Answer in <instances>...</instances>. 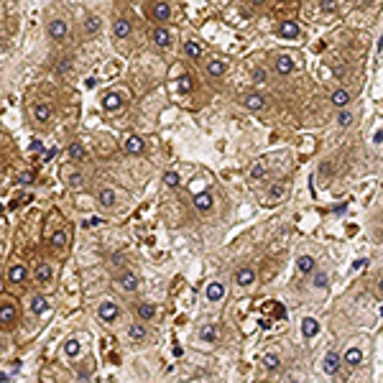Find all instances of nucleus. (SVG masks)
Wrapping results in <instances>:
<instances>
[{"mask_svg": "<svg viewBox=\"0 0 383 383\" xmlns=\"http://www.w3.org/2000/svg\"><path fill=\"white\" fill-rule=\"evenodd\" d=\"M97 317L102 320V322H115L120 317V306L115 304V301H102L100 306H97Z\"/></svg>", "mask_w": 383, "mask_h": 383, "instance_id": "f257e3e1", "label": "nucleus"}, {"mask_svg": "<svg viewBox=\"0 0 383 383\" xmlns=\"http://www.w3.org/2000/svg\"><path fill=\"white\" fill-rule=\"evenodd\" d=\"M340 365H342L340 353L327 350V353H325V358H322V370H325L327 375H337V373H340Z\"/></svg>", "mask_w": 383, "mask_h": 383, "instance_id": "f03ea898", "label": "nucleus"}, {"mask_svg": "<svg viewBox=\"0 0 383 383\" xmlns=\"http://www.w3.org/2000/svg\"><path fill=\"white\" fill-rule=\"evenodd\" d=\"M320 330H322V327H320V322H317L314 317H304V320H301V335H304L306 340L317 337V335H320Z\"/></svg>", "mask_w": 383, "mask_h": 383, "instance_id": "7ed1b4c3", "label": "nucleus"}, {"mask_svg": "<svg viewBox=\"0 0 383 383\" xmlns=\"http://www.w3.org/2000/svg\"><path fill=\"white\" fill-rule=\"evenodd\" d=\"M123 148H125V153H131V156H141L143 148H146V143H143V138H138V136H128Z\"/></svg>", "mask_w": 383, "mask_h": 383, "instance_id": "20e7f679", "label": "nucleus"}, {"mask_svg": "<svg viewBox=\"0 0 383 383\" xmlns=\"http://www.w3.org/2000/svg\"><path fill=\"white\" fill-rule=\"evenodd\" d=\"M51 309L49 306V301H46V296H41V294H36L33 299H31V312L36 314V317H44L46 312Z\"/></svg>", "mask_w": 383, "mask_h": 383, "instance_id": "39448f33", "label": "nucleus"}, {"mask_svg": "<svg viewBox=\"0 0 383 383\" xmlns=\"http://www.w3.org/2000/svg\"><path fill=\"white\" fill-rule=\"evenodd\" d=\"M345 365H350V368H355V365H360L363 363V350L360 348H348L345 350V355L340 358Z\"/></svg>", "mask_w": 383, "mask_h": 383, "instance_id": "423d86ee", "label": "nucleus"}, {"mask_svg": "<svg viewBox=\"0 0 383 383\" xmlns=\"http://www.w3.org/2000/svg\"><path fill=\"white\" fill-rule=\"evenodd\" d=\"M205 296H207V301H220L225 296V286L220 281H210L207 289H205Z\"/></svg>", "mask_w": 383, "mask_h": 383, "instance_id": "0eeeda50", "label": "nucleus"}, {"mask_svg": "<svg viewBox=\"0 0 383 383\" xmlns=\"http://www.w3.org/2000/svg\"><path fill=\"white\" fill-rule=\"evenodd\" d=\"M13 320H16V304L13 301H3V304H0V322L11 325Z\"/></svg>", "mask_w": 383, "mask_h": 383, "instance_id": "6e6552de", "label": "nucleus"}, {"mask_svg": "<svg viewBox=\"0 0 383 383\" xmlns=\"http://www.w3.org/2000/svg\"><path fill=\"white\" fill-rule=\"evenodd\" d=\"M195 207H197L200 212H210V207H212V195H210V191H197Z\"/></svg>", "mask_w": 383, "mask_h": 383, "instance_id": "1a4fd4ad", "label": "nucleus"}, {"mask_svg": "<svg viewBox=\"0 0 383 383\" xmlns=\"http://www.w3.org/2000/svg\"><path fill=\"white\" fill-rule=\"evenodd\" d=\"M235 281H238V286H250L256 281V271L253 268H240V271L235 274Z\"/></svg>", "mask_w": 383, "mask_h": 383, "instance_id": "9d476101", "label": "nucleus"}, {"mask_svg": "<svg viewBox=\"0 0 383 383\" xmlns=\"http://www.w3.org/2000/svg\"><path fill=\"white\" fill-rule=\"evenodd\" d=\"M118 284H120L125 291H136V289H138V276H136L133 271H125V274L118 279Z\"/></svg>", "mask_w": 383, "mask_h": 383, "instance_id": "9b49d317", "label": "nucleus"}, {"mask_svg": "<svg viewBox=\"0 0 383 383\" xmlns=\"http://www.w3.org/2000/svg\"><path fill=\"white\" fill-rule=\"evenodd\" d=\"M51 276H54V271H51V266H49V263H41V266L36 268V281L41 284V286H44V284H49V281H51Z\"/></svg>", "mask_w": 383, "mask_h": 383, "instance_id": "f8f14e48", "label": "nucleus"}, {"mask_svg": "<svg viewBox=\"0 0 383 383\" xmlns=\"http://www.w3.org/2000/svg\"><path fill=\"white\" fill-rule=\"evenodd\" d=\"M120 105H123V97H120V95H105V97H102V107H105L107 112L120 110Z\"/></svg>", "mask_w": 383, "mask_h": 383, "instance_id": "ddd939ff", "label": "nucleus"}, {"mask_svg": "<svg viewBox=\"0 0 383 383\" xmlns=\"http://www.w3.org/2000/svg\"><path fill=\"white\" fill-rule=\"evenodd\" d=\"M276 72H279V74H291V72H294V59H291L289 54L279 56V59H276Z\"/></svg>", "mask_w": 383, "mask_h": 383, "instance_id": "4468645a", "label": "nucleus"}, {"mask_svg": "<svg viewBox=\"0 0 383 383\" xmlns=\"http://www.w3.org/2000/svg\"><path fill=\"white\" fill-rule=\"evenodd\" d=\"M97 200H100L102 207H112V205H115V191H112L110 186H102V189L97 191Z\"/></svg>", "mask_w": 383, "mask_h": 383, "instance_id": "2eb2a0df", "label": "nucleus"}, {"mask_svg": "<svg viewBox=\"0 0 383 383\" xmlns=\"http://www.w3.org/2000/svg\"><path fill=\"white\" fill-rule=\"evenodd\" d=\"M153 41H156V46L166 49V46H171V36H169L166 28H156V31H153Z\"/></svg>", "mask_w": 383, "mask_h": 383, "instance_id": "dca6fc26", "label": "nucleus"}, {"mask_svg": "<svg viewBox=\"0 0 383 383\" xmlns=\"http://www.w3.org/2000/svg\"><path fill=\"white\" fill-rule=\"evenodd\" d=\"M138 317L143 320V322H148V320H153V317H156V306H153V304H148V301H143V304H138Z\"/></svg>", "mask_w": 383, "mask_h": 383, "instance_id": "f3484780", "label": "nucleus"}, {"mask_svg": "<svg viewBox=\"0 0 383 383\" xmlns=\"http://www.w3.org/2000/svg\"><path fill=\"white\" fill-rule=\"evenodd\" d=\"M49 36H51V38H64V36H67V23L59 21V18L51 21V23H49Z\"/></svg>", "mask_w": 383, "mask_h": 383, "instance_id": "a211bd4d", "label": "nucleus"}, {"mask_svg": "<svg viewBox=\"0 0 383 383\" xmlns=\"http://www.w3.org/2000/svg\"><path fill=\"white\" fill-rule=\"evenodd\" d=\"M279 33H281L284 38H296V36H299V26H296L294 21H284V23L279 26Z\"/></svg>", "mask_w": 383, "mask_h": 383, "instance_id": "6ab92c4d", "label": "nucleus"}, {"mask_svg": "<svg viewBox=\"0 0 383 383\" xmlns=\"http://www.w3.org/2000/svg\"><path fill=\"white\" fill-rule=\"evenodd\" d=\"M33 115H36L38 123H46V120L51 118V107L44 105V102H38V105H33Z\"/></svg>", "mask_w": 383, "mask_h": 383, "instance_id": "aec40b11", "label": "nucleus"}, {"mask_svg": "<svg viewBox=\"0 0 383 383\" xmlns=\"http://www.w3.org/2000/svg\"><path fill=\"white\" fill-rule=\"evenodd\" d=\"M64 353H67V358H80V353H82V345H80V340H67L64 342Z\"/></svg>", "mask_w": 383, "mask_h": 383, "instance_id": "412c9836", "label": "nucleus"}, {"mask_svg": "<svg viewBox=\"0 0 383 383\" xmlns=\"http://www.w3.org/2000/svg\"><path fill=\"white\" fill-rule=\"evenodd\" d=\"M23 279H26V266H21V263L11 266V271H8V281H13V284H21Z\"/></svg>", "mask_w": 383, "mask_h": 383, "instance_id": "4be33fe9", "label": "nucleus"}, {"mask_svg": "<svg viewBox=\"0 0 383 383\" xmlns=\"http://www.w3.org/2000/svg\"><path fill=\"white\" fill-rule=\"evenodd\" d=\"M296 268H299L301 274H312V271H314V258H312V256H299Z\"/></svg>", "mask_w": 383, "mask_h": 383, "instance_id": "5701e85b", "label": "nucleus"}, {"mask_svg": "<svg viewBox=\"0 0 383 383\" xmlns=\"http://www.w3.org/2000/svg\"><path fill=\"white\" fill-rule=\"evenodd\" d=\"M225 69H227V64L220 61V59H212V61L207 64V74H210V77H222Z\"/></svg>", "mask_w": 383, "mask_h": 383, "instance_id": "b1692460", "label": "nucleus"}, {"mask_svg": "<svg viewBox=\"0 0 383 383\" xmlns=\"http://www.w3.org/2000/svg\"><path fill=\"white\" fill-rule=\"evenodd\" d=\"M128 337H131L133 342H141V340H146V327H143L141 322L131 325V327H128Z\"/></svg>", "mask_w": 383, "mask_h": 383, "instance_id": "393cba45", "label": "nucleus"}, {"mask_svg": "<svg viewBox=\"0 0 383 383\" xmlns=\"http://www.w3.org/2000/svg\"><path fill=\"white\" fill-rule=\"evenodd\" d=\"M112 31H115V36H118V38H125L131 33V23L125 18H118V21H115V26H112Z\"/></svg>", "mask_w": 383, "mask_h": 383, "instance_id": "a878e982", "label": "nucleus"}, {"mask_svg": "<svg viewBox=\"0 0 383 383\" xmlns=\"http://www.w3.org/2000/svg\"><path fill=\"white\" fill-rule=\"evenodd\" d=\"M263 105H266V100H263L261 95H248V97H245V107H248V110H253V112L263 110Z\"/></svg>", "mask_w": 383, "mask_h": 383, "instance_id": "bb28decb", "label": "nucleus"}, {"mask_svg": "<svg viewBox=\"0 0 383 383\" xmlns=\"http://www.w3.org/2000/svg\"><path fill=\"white\" fill-rule=\"evenodd\" d=\"M200 340H202V342H215V340H217V327H215V325L202 327V330H200Z\"/></svg>", "mask_w": 383, "mask_h": 383, "instance_id": "cd10ccee", "label": "nucleus"}, {"mask_svg": "<svg viewBox=\"0 0 383 383\" xmlns=\"http://www.w3.org/2000/svg\"><path fill=\"white\" fill-rule=\"evenodd\" d=\"M85 156H87V153H85V146H82V143H72V146H69V159H72V161H82Z\"/></svg>", "mask_w": 383, "mask_h": 383, "instance_id": "c85d7f7f", "label": "nucleus"}, {"mask_svg": "<svg viewBox=\"0 0 383 383\" xmlns=\"http://www.w3.org/2000/svg\"><path fill=\"white\" fill-rule=\"evenodd\" d=\"M153 16H156L159 21H169V16H171L169 3H156V6H153Z\"/></svg>", "mask_w": 383, "mask_h": 383, "instance_id": "c756f323", "label": "nucleus"}, {"mask_svg": "<svg viewBox=\"0 0 383 383\" xmlns=\"http://www.w3.org/2000/svg\"><path fill=\"white\" fill-rule=\"evenodd\" d=\"M348 102H350V95L345 92V90H335V92H332V105H337V107H345Z\"/></svg>", "mask_w": 383, "mask_h": 383, "instance_id": "7c9ffc66", "label": "nucleus"}, {"mask_svg": "<svg viewBox=\"0 0 383 383\" xmlns=\"http://www.w3.org/2000/svg\"><path fill=\"white\" fill-rule=\"evenodd\" d=\"M69 243V235H67V230H56V233L51 235V245L54 248H64Z\"/></svg>", "mask_w": 383, "mask_h": 383, "instance_id": "2f4dec72", "label": "nucleus"}, {"mask_svg": "<svg viewBox=\"0 0 383 383\" xmlns=\"http://www.w3.org/2000/svg\"><path fill=\"white\" fill-rule=\"evenodd\" d=\"M263 365H266L268 370H276V368L281 365V358H279L276 353H268V355L263 358Z\"/></svg>", "mask_w": 383, "mask_h": 383, "instance_id": "473e14b6", "label": "nucleus"}, {"mask_svg": "<svg viewBox=\"0 0 383 383\" xmlns=\"http://www.w3.org/2000/svg\"><path fill=\"white\" fill-rule=\"evenodd\" d=\"M100 23H102L100 16H90V18L85 21V31H87V33H97V31H100Z\"/></svg>", "mask_w": 383, "mask_h": 383, "instance_id": "72a5a7b5", "label": "nucleus"}, {"mask_svg": "<svg viewBox=\"0 0 383 383\" xmlns=\"http://www.w3.org/2000/svg\"><path fill=\"white\" fill-rule=\"evenodd\" d=\"M268 197H271V202L284 200V197H286V184H276V186L271 189V195H268Z\"/></svg>", "mask_w": 383, "mask_h": 383, "instance_id": "f704fd0d", "label": "nucleus"}, {"mask_svg": "<svg viewBox=\"0 0 383 383\" xmlns=\"http://www.w3.org/2000/svg\"><path fill=\"white\" fill-rule=\"evenodd\" d=\"M184 51L191 56V59H197L200 54H202V49H200V44L197 41H186V46H184Z\"/></svg>", "mask_w": 383, "mask_h": 383, "instance_id": "c9c22d12", "label": "nucleus"}, {"mask_svg": "<svg viewBox=\"0 0 383 383\" xmlns=\"http://www.w3.org/2000/svg\"><path fill=\"white\" fill-rule=\"evenodd\" d=\"M164 184L166 186H179V174L176 171H166L164 174Z\"/></svg>", "mask_w": 383, "mask_h": 383, "instance_id": "e433bc0d", "label": "nucleus"}, {"mask_svg": "<svg viewBox=\"0 0 383 383\" xmlns=\"http://www.w3.org/2000/svg\"><path fill=\"white\" fill-rule=\"evenodd\" d=\"M266 176V166L263 164H253V169H250V179H263Z\"/></svg>", "mask_w": 383, "mask_h": 383, "instance_id": "4c0bfd02", "label": "nucleus"}, {"mask_svg": "<svg viewBox=\"0 0 383 383\" xmlns=\"http://www.w3.org/2000/svg\"><path fill=\"white\" fill-rule=\"evenodd\" d=\"M312 281H314V286H317V289H325V286H327V281H330V279H327V274H322V271H317V274H314V279H312Z\"/></svg>", "mask_w": 383, "mask_h": 383, "instance_id": "58836bf2", "label": "nucleus"}, {"mask_svg": "<svg viewBox=\"0 0 383 383\" xmlns=\"http://www.w3.org/2000/svg\"><path fill=\"white\" fill-rule=\"evenodd\" d=\"M337 123H340V125H348V123H353V115H350L348 110H342V112H340V118H337Z\"/></svg>", "mask_w": 383, "mask_h": 383, "instance_id": "ea45409f", "label": "nucleus"}, {"mask_svg": "<svg viewBox=\"0 0 383 383\" xmlns=\"http://www.w3.org/2000/svg\"><path fill=\"white\" fill-rule=\"evenodd\" d=\"M69 184H72L74 189H80V186L85 184V179H82V174H72V176H69Z\"/></svg>", "mask_w": 383, "mask_h": 383, "instance_id": "a19ab883", "label": "nucleus"}, {"mask_svg": "<svg viewBox=\"0 0 383 383\" xmlns=\"http://www.w3.org/2000/svg\"><path fill=\"white\" fill-rule=\"evenodd\" d=\"M191 87V80H189V77H181V80H179V92H186Z\"/></svg>", "mask_w": 383, "mask_h": 383, "instance_id": "79ce46f5", "label": "nucleus"}, {"mask_svg": "<svg viewBox=\"0 0 383 383\" xmlns=\"http://www.w3.org/2000/svg\"><path fill=\"white\" fill-rule=\"evenodd\" d=\"M31 181H33V174H31V171H26V174L18 176V184H31Z\"/></svg>", "mask_w": 383, "mask_h": 383, "instance_id": "37998d69", "label": "nucleus"}, {"mask_svg": "<svg viewBox=\"0 0 383 383\" xmlns=\"http://www.w3.org/2000/svg\"><path fill=\"white\" fill-rule=\"evenodd\" d=\"M95 225H102V220L100 217H90V220L82 222V227H95Z\"/></svg>", "mask_w": 383, "mask_h": 383, "instance_id": "c03bdc74", "label": "nucleus"}, {"mask_svg": "<svg viewBox=\"0 0 383 383\" xmlns=\"http://www.w3.org/2000/svg\"><path fill=\"white\" fill-rule=\"evenodd\" d=\"M253 80H256V82H266V72H263V69H256V72H253Z\"/></svg>", "mask_w": 383, "mask_h": 383, "instance_id": "a18cd8bd", "label": "nucleus"}, {"mask_svg": "<svg viewBox=\"0 0 383 383\" xmlns=\"http://www.w3.org/2000/svg\"><path fill=\"white\" fill-rule=\"evenodd\" d=\"M373 143H375V146H380V143H383V131H380V128L373 133Z\"/></svg>", "mask_w": 383, "mask_h": 383, "instance_id": "49530a36", "label": "nucleus"}, {"mask_svg": "<svg viewBox=\"0 0 383 383\" xmlns=\"http://www.w3.org/2000/svg\"><path fill=\"white\" fill-rule=\"evenodd\" d=\"M322 11H325V13L335 11V3H332V0H322Z\"/></svg>", "mask_w": 383, "mask_h": 383, "instance_id": "de8ad7c7", "label": "nucleus"}, {"mask_svg": "<svg viewBox=\"0 0 383 383\" xmlns=\"http://www.w3.org/2000/svg\"><path fill=\"white\" fill-rule=\"evenodd\" d=\"M274 309H276V317H279V320H284V317H286V309H284L281 304H274Z\"/></svg>", "mask_w": 383, "mask_h": 383, "instance_id": "09e8293b", "label": "nucleus"}, {"mask_svg": "<svg viewBox=\"0 0 383 383\" xmlns=\"http://www.w3.org/2000/svg\"><path fill=\"white\" fill-rule=\"evenodd\" d=\"M85 87H87V90H95V87H97V80H95V77H87V80H85Z\"/></svg>", "mask_w": 383, "mask_h": 383, "instance_id": "8fccbe9b", "label": "nucleus"}, {"mask_svg": "<svg viewBox=\"0 0 383 383\" xmlns=\"http://www.w3.org/2000/svg\"><path fill=\"white\" fill-rule=\"evenodd\" d=\"M365 263H368L365 258H358V261H353V268H355V271H358V268H363Z\"/></svg>", "mask_w": 383, "mask_h": 383, "instance_id": "3c124183", "label": "nucleus"}, {"mask_svg": "<svg viewBox=\"0 0 383 383\" xmlns=\"http://www.w3.org/2000/svg\"><path fill=\"white\" fill-rule=\"evenodd\" d=\"M41 148H44V146H41V141H33V143H31V151H33V153H38Z\"/></svg>", "mask_w": 383, "mask_h": 383, "instance_id": "603ef678", "label": "nucleus"}, {"mask_svg": "<svg viewBox=\"0 0 383 383\" xmlns=\"http://www.w3.org/2000/svg\"><path fill=\"white\" fill-rule=\"evenodd\" d=\"M54 153H56V151L51 148V151H46V153H44V156H41V159H44V161H49V159H54Z\"/></svg>", "mask_w": 383, "mask_h": 383, "instance_id": "864d4df0", "label": "nucleus"}, {"mask_svg": "<svg viewBox=\"0 0 383 383\" xmlns=\"http://www.w3.org/2000/svg\"><path fill=\"white\" fill-rule=\"evenodd\" d=\"M6 380H8V375H6V373H0V383H6Z\"/></svg>", "mask_w": 383, "mask_h": 383, "instance_id": "5fc2aeb1", "label": "nucleus"}, {"mask_svg": "<svg viewBox=\"0 0 383 383\" xmlns=\"http://www.w3.org/2000/svg\"><path fill=\"white\" fill-rule=\"evenodd\" d=\"M3 350H6V345H3V340H0V355H3Z\"/></svg>", "mask_w": 383, "mask_h": 383, "instance_id": "6e6d98bb", "label": "nucleus"}, {"mask_svg": "<svg viewBox=\"0 0 383 383\" xmlns=\"http://www.w3.org/2000/svg\"><path fill=\"white\" fill-rule=\"evenodd\" d=\"M3 212H6V205H3V202H0V215H3Z\"/></svg>", "mask_w": 383, "mask_h": 383, "instance_id": "4d7b16f0", "label": "nucleus"}, {"mask_svg": "<svg viewBox=\"0 0 383 383\" xmlns=\"http://www.w3.org/2000/svg\"><path fill=\"white\" fill-rule=\"evenodd\" d=\"M289 383H299V380H289Z\"/></svg>", "mask_w": 383, "mask_h": 383, "instance_id": "13d9d810", "label": "nucleus"}]
</instances>
